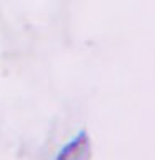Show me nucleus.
<instances>
[{"label":"nucleus","mask_w":155,"mask_h":160,"mask_svg":"<svg viewBox=\"0 0 155 160\" xmlns=\"http://www.w3.org/2000/svg\"><path fill=\"white\" fill-rule=\"evenodd\" d=\"M90 147V140L85 130H82L72 142H68L65 147L60 150L57 158H77V157H85Z\"/></svg>","instance_id":"f257e3e1"}]
</instances>
